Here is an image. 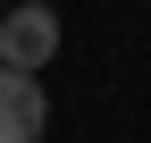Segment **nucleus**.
I'll use <instances>...</instances> for the list:
<instances>
[{"mask_svg": "<svg viewBox=\"0 0 151 143\" xmlns=\"http://www.w3.org/2000/svg\"><path fill=\"white\" fill-rule=\"evenodd\" d=\"M50 51H59V9H42V0H25V9L0 17V67H17V76H42Z\"/></svg>", "mask_w": 151, "mask_h": 143, "instance_id": "nucleus-1", "label": "nucleus"}, {"mask_svg": "<svg viewBox=\"0 0 151 143\" xmlns=\"http://www.w3.org/2000/svg\"><path fill=\"white\" fill-rule=\"evenodd\" d=\"M50 126V101L34 76H17V67H0V143H34Z\"/></svg>", "mask_w": 151, "mask_h": 143, "instance_id": "nucleus-2", "label": "nucleus"}]
</instances>
